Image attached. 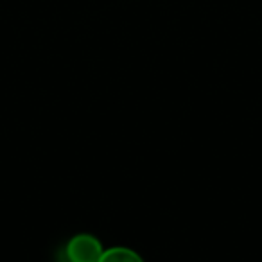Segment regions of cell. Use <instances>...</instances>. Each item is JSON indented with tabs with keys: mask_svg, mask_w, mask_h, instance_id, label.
Instances as JSON below:
<instances>
[{
	"mask_svg": "<svg viewBox=\"0 0 262 262\" xmlns=\"http://www.w3.org/2000/svg\"><path fill=\"white\" fill-rule=\"evenodd\" d=\"M99 262H146L140 253H137L135 250H131L127 246H113L106 248L102 251Z\"/></svg>",
	"mask_w": 262,
	"mask_h": 262,
	"instance_id": "cell-2",
	"label": "cell"
},
{
	"mask_svg": "<svg viewBox=\"0 0 262 262\" xmlns=\"http://www.w3.org/2000/svg\"><path fill=\"white\" fill-rule=\"evenodd\" d=\"M102 248L101 241L92 233H77L70 237L69 243L63 248V258L65 262H99Z\"/></svg>",
	"mask_w": 262,
	"mask_h": 262,
	"instance_id": "cell-1",
	"label": "cell"
}]
</instances>
